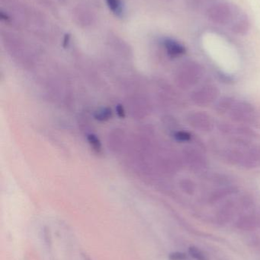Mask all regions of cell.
<instances>
[{
	"instance_id": "13",
	"label": "cell",
	"mask_w": 260,
	"mask_h": 260,
	"mask_svg": "<svg viewBox=\"0 0 260 260\" xmlns=\"http://www.w3.org/2000/svg\"><path fill=\"white\" fill-rule=\"evenodd\" d=\"M111 115H112V112L110 108H103L96 113L95 118L99 121H106L111 118Z\"/></svg>"
},
{
	"instance_id": "3",
	"label": "cell",
	"mask_w": 260,
	"mask_h": 260,
	"mask_svg": "<svg viewBox=\"0 0 260 260\" xmlns=\"http://www.w3.org/2000/svg\"><path fill=\"white\" fill-rule=\"evenodd\" d=\"M230 117L234 121L238 123H250L254 119V108L247 102H239L232 107Z\"/></svg>"
},
{
	"instance_id": "10",
	"label": "cell",
	"mask_w": 260,
	"mask_h": 260,
	"mask_svg": "<svg viewBox=\"0 0 260 260\" xmlns=\"http://www.w3.org/2000/svg\"><path fill=\"white\" fill-rule=\"evenodd\" d=\"M235 105V101L233 99L229 97H225L221 99L217 104L216 110L219 113H225L230 111L232 107Z\"/></svg>"
},
{
	"instance_id": "2",
	"label": "cell",
	"mask_w": 260,
	"mask_h": 260,
	"mask_svg": "<svg viewBox=\"0 0 260 260\" xmlns=\"http://www.w3.org/2000/svg\"><path fill=\"white\" fill-rule=\"evenodd\" d=\"M203 68L198 62L189 61L182 66L179 79L182 85L186 88L195 85L203 77Z\"/></svg>"
},
{
	"instance_id": "19",
	"label": "cell",
	"mask_w": 260,
	"mask_h": 260,
	"mask_svg": "<svg viewBox=\"0 0 260 260\" xmlns=\"http://www.w3.org/2000/svg\"><path fill=\"white\" fill-rule=\"evenodd\" d=\"M169 259L171 260H185L186 259V254L183 253H174L169 255Z\"/></svg>"
},
{
	"instance_id": "11",
	"label": "cell",
	"mask_w": 260,
	"mask_h": 260,
	"mask_svg": "<svg viewBox=\"0 0 260 260\" xmlns=\"http://www.w3.org/2000/svg\"><path fill=\"white\" fill-rule=\"evenodd\" d=\"M256 225V222L253 218L250 217H244L238 221V226L241 229L244 230H250V229H254Z\"/></svg>"
},
{
	"instance_id": "6",
	"label": "cell",
	"mask_w": 260,
	"mask_h": 260,
	"mask_svg": "<svg viewBox=\"0 0 260 260\" xmlns=\"http://www.w3.org/2000/svg\"><path fill=\"white\" fill-rule=\"evenodd\" d=\"M229 27L230 30L236 35H247L250 29V21L248 15L243 11H240L230 23Z\"/></svg>"
},
{
	"instance_id": "5",
	"label": "cell",
	"mask_w": 260,
	"mask_h": 260,
	"mask_svg": "<svg viewBox=\"0 0 260 260\" xmlns=\"http://www.w3.org/2000/svg\"><path fill=\"white\" fill-rule=\"evenodd\" d=\"M187 121L192 127L199 131L209 132L213 129L212 117L206 113H191L187 117Z\"/></svg>"
},
{
	"instance_id": "16",
	"label": "cell",
	"mask_w": 260,
	"mask_h": 260,
	"mask_svg": "<svg viewBox=\"0 0 260 260\" xmlns=\"http://www.w3.org/2000/svg\"><path fill=\"white\" fill-rule=\"evenodd\" d=\"M220 218H221L222 220H227L228 218H230V216L232 215V207L229 205H227L225 206V207L224 209H221V212H220Z\"/></svg>"
},
{
	"instance_id": "17",
	"label": "cell",
	"mask_w": 260,
	"mask_h": 260,
	"mask_svg": "<svg viewBox=\"0 0 260 260\" xmlns=\"http://www.w3.org/2000/svg\"><path fill=\"white\" fill-rule=\"evenodd\" d=\"M174 137H175L177 141H180V142H187V141L191 139V136L189 133L183 131L176 133L175 135H174Z\"/></svg>"
},
{
	"instance_id": "9",
	"label": "cell",
	"mask_w": 260,
	"mask_h": 260,
	"mask_svg": "<svg viewBox=\"0 0 260 260\" xmlns=\"http://www.w3.org/2000/svg\"><path fill=\"white\" fill-rule=\"evenodd\" d=\"M186 154L188 155V161L189 162V165L191 167L199 168L204 166L205 159L195 150H189Z\"/></svg>"
},
{
	"instance_id": "12",
	"label": "cell",
	"mask_w": 260,
	"mask_h": 260,
	"mask_svg": "<svg viewBox=\"0 0 260 260\" xmlns=\"http://www.w3.org/2000/svg\"><path fill=\"white\" fill-rule=\"evenodd\" d=\"M108 7L113 13L117 15H121L123 12L122 2L121 0H106Z\"/></svg>"
},
{
	"instance_id": "1",
	"label": "cell",
	"mask_w": 260,
	"mask_h": 260,
	"mask_svg": "<svg viewBox=\"0 0 260 260\" xmlns=\"http://www.w3.org/2000/svg\"><path fill=\"white\" fill-rule=\"evenodd\" d=\"M241 10L238 6L233 3L218 2L209 6L206 10V16L213 24L229 26Z\"/></svg>"
},
{
	"instance_id": "8",
	"label": "cell",
	"mask_w": 260,
	"mask_h": 260,
	"mask_svg": "<svg viewBox=\"0 0 260 260\" xmlns=\"http://www.w3.org/2000/svg\"><path fill=\"white\" fill-rule=\"evenodd\" d=\"M163 46L167 52L168 55L171 57H179L186 53V47L181 43L172 38H166L163 41Z\"/></svg>"
},
{
	"instance_id": "18",
	"label": "cell",
	"mask_w": 260,
	"mask_h": 260,
	"mask_svg": "<svg viewBox=\"0 0 260 260\" xmlns=\"http://www.w3.org/2000/svg\"><path fill=\"white\" fill-rule=\"evenodd\" d=\"M182 186H183L185 192H187V193L192 194L195 191V185L191 180H184L183 183H182Z\"/></svg>"
},
{
	"instance_id": "7",
	"label": "cell",
	"mask_w": 260,
	"mask_h": 260,
	"mask_svg": "<svg viewBox=\"0 0 260 260\" xmlns=\"http://www.w3.org/2000/svg\"><path fill=\"white\" fill-rule=\"evenodd\" d=\"M241 166L246 168H256L260 167V146L250 148L244 152Z\"/></svg>"
},
{
	"instance_id": "21",
	"label": "cell",
	"mask_w": 260,
	"mask_h": 260,
	"mask_svg": "<svg viewBox=\"0 0 260 260\" xmlns=\"http://www.w3.org/2000/svg\"><path fill=\"white\" fill-rule=\"evenodd\" d=\"M201 1L203 2V4H204V3H218V2H217V0H201Z\"/></svg>"
},
{
	"instance_id": "20",
	"label": "cell",
	"mask_w": 260,
	"mask_h": 260,
	"mask_svg": "<svg viewBox=\"0 0 260 260\" xmlns=\"http://www.w3.org/2000/svg\"><path fill=\"white\" fill-rule=\"evenodd\" d=\"M116 112H117L118 116H119L120 118H125V109H124L122 105H118L117 106H116Z\"/></svg>"
},
{
	"instance_id": "15",
	"label": "cell",
	"mask_w": 260,
	"mask_h": 260,
	"mask_svg": "<svg viewBox=\"0 0 260 260\" xmlns=\"http://www.w3.org/2000/svg\"><path fill=\"white\" fill-rule=\"evenodd\" d=\"M189 253H190L191 256H193L197 260H206L205 255L196 247H190L189 248Z\"/></svg>"
},
{
	"instance_id": "4",
	"label": "cell",
	"mask_w": 260,
	"mask_h": 260,
	"mask_svg": "<svg viewBox=\"0 0 260 260\" xmlns=\"http://www.w3.org/2000/svg\"><path fill=\"white\" fill-rule=\"evenodd\" d=\"M219 94V90L215 85H206L192 93V101L196 105L206 106L217 100Z\"/></svg>"
},
{
	"instance_id": "14",
	"label": "cell",
	"mask_w": 260,
	"mask_h": 260,
	"mask_svg": "<svg viewBox=\"0 0 260 260\" xmlns=\"http://www.w3.org/2000/svg\"><path fill=\"white\" fill-rule=\"evenodd\" d=\"M87 140H88L89 143L91 145V146L93 147L95 151H97V152L101 151V150H102V143H101V141L99 140V138L96 135L89 134L87 136Z\"/></svg>"
}]
</instances>
